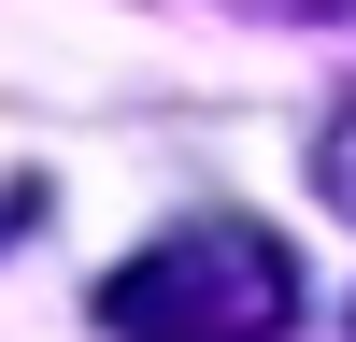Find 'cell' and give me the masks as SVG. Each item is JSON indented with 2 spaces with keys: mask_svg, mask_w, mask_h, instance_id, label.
Returning <instances> with one entry per match:
<instances>
[{
  "mask_svg": "<svg viewBox=\"0 0 356 342\" xmlns=\"http://www.w3.org/2000/svg\"><path fill=\"white\" fill-rule=\"evenodd\" d=\"M100 328L114 342H285L300 271H285V243L257 214H186L129 271H100Z\"/></svg>",
  "mask_w": 356,
  "mask_h": 342,
  "instance_id": "6da1fadb",
  "label": "cell"
},
{
  "mask_svg": "<svg viewBox=\"0 0 356 342\" xmlns=\"http://www.w3.org/2000/svg\"><path fill=\"white\" fill-rule=\"evenodd\" d=\"M243 15H342V0H243Z\"/></svg>",
  "mask_w": 356,
  "mask_h": 342,
  "instance_id": "3957f363",
  "label": "cell"
},
{
  "mask_svg": "<svg viewBox=\"0 0 356 342\" xmlns=\"http://www.w3.org/2000/svg\"><path fill=\"white\" fill-rule=\"evenodd\" d=\"M314 200H328V214L356 228V100L328 114V129H314Z\"/></svg>",
  "mask_w": 356,
  "mask_h": 342,
  "instance_id": "7a4b0ae2",
  "label": "cell"
}]
</instances>
